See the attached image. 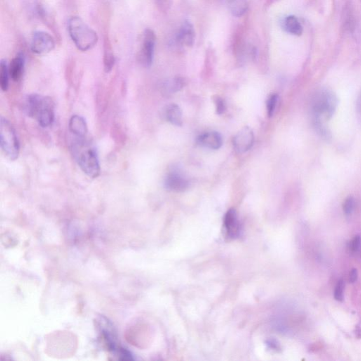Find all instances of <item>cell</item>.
I'll list each match as a JSON object with an SVG mask.
<instances>
[{
  "label": "cell",
  "mask_w": 361,
  "mask_h": 361,
  "mask_svg": "<svg viewBox=\"0 0 361 361\" xmlns=\"http://www.w3.org/2000/svg\"><path fill=\"white\" fill-rule=\"evenodd\" d=\"M71 151L78 166L88 177L95 179L100 175V166L95 150L85 141V138H74Z\"/></svg>",
  "instance_id": "cell-1"
},
{
  "label": "cell",
  "mask_w": 361,
  "mask_h": 361,
  "mask_svg": "<svg viewBox=\"0 0 361 361\" xmlns=\"http://www.w3.org/2000/svg\"><path fill=\"white\" fill-rule=\"evenodd\" d=\"M28 116L35 118L42 127H48L55 120V104L51 98L32 94L28 96L25 102Z\"/></svg>",
  "instance_id": "cell-2"
},
{
  "label": "cell",
  "mask_w": 361,
  "mask_h": 361,
  "mask_svg": "<svg viewBox=\"0 0 361 361\" xmlns=\"http://www.w3.org/2000/svg\"><path fill=\"white\" fill-rule=\"evenodd\" d=\"M68 31L76 48L81 51H88L94 48L98 41V36L95 31L80 17H73L69 19Z\"/></svg>",
  "instance_id": "cell-3"
},
{
  "label": "cell",
  "mask_w": 361,
  "mask_h": 361,
  "mask_svg": "<svg viewBox=\"0 0 361 361\" xmlns=\"http://www.w3.org/2000/svg\"><path fill=\"white\" fill-rule=\"evenodd\" d=\"M338 105L336 94L328 89H322L315 92L312 100L313 119L325 122L330 119Z\"/></svg>",
  "instance_id": "cell-4"
},
{
  "label": "cell",
  "mask_w": 361,
  "mask_h": 361,
  "mask_svg": "<svg viewBox=\"0 0 361 361\" xmlns=\"http://www.w3.org/2000/svg\"><path fill=\"white\" fill-rule=\"evenodd\" d=\"M0 143L3 153L10 160H16L20 153V144L15 129L7 118L0 122Z\"/></svg>",
  "instance_id": "cell-5"
},
{
  "label": "cell",
  "mask_w": 361,
  "mask_h": 361,
  "mask_svg": "<svg viewBox=\"0 0 361 361\" xmlns=\"http://www.w3.org/2000/svg\"><path fill=\"white\" fill-rule=\"evenodd\" d=\"M156 36L153 30L148 29L145 31L142 46L139 52V58L141 64L146 67H150L153 64V56Z\"/></svg>",
  "instance_id": "cell-6"
},
{
  "label": "cell",
  "mask_w": 361,
  "mask_h": 361,
  "mask_svg": "<svg viewBox=\"0 0 361 361\" xmlns=\"http://www.w3.org/2000/svg\"><path fill=\"white\" fill-rule=\"evenodd\" d=\"M55 40L44 31H36L31 41V50L37 55H45L55 48Z\"/></svg>",
  "instance_id": "cell-7"
},
{
  "label": "cell",
  "mask_w": 361,
  "mask_h": 361,
  "mask_svg": "<svg viewBox=\"0 0 361 361\" xmlns=\"http://www.w3.org/2000/svg\"><path fill=\"white\" fill-rule=\"evenodd\" d=\"M254 140L253 131L249 127H244L233 137V147L238 153H246L252 148Z\"/></svg>",
  "instance_id": "cell-8"
},
{
  "label": "cell",
  "mask_w": 361,
  "mask_h": 361,
  "mask_svg": "<svg viewBox=\"0 0 361 361\" xmlns=\"http://www.w3.org/2000/svg\"><path fill=\"white\" fill-rule=\"evenodd\" d=\"M224 226L225 233L228 238L235 239L240 236V222L234 209H230L225 214Z\"/></svg>",
  "instance_id": "cell-9"
},
{
  "label": "cell",
  "mask_w": 361,
  "mask_h": 361,
  "mask_svg": "<svg viewBox=\"0 0 361 361\" xmlns=\"http://www.w3.org/2000/svg\"><path fill=\"white\" fill-rule=\"evenodd\" d=\"M164 185L167 189L175 192L186 191L189 186V182L186 178L177 172H172L165 177Z\"/></svg>",
  "instance_id": "cell-10"
},
{
  "label": "cell",
  "mask_w": 361,
  "mask_h": 361,
  "mask_svg": "<svg viewBox=\"0 0 361 361\" xmlns=\"http://www.w3.org/2000/svg\"><path fill=\"white\" fill-rule=\"evenodd\" d=\"M197 143L209 149L217 150L222 146V138L217 132H207L198 137Z\"/></svg>",
  "instance_id": "cell-11"
},
{
  "label": "cell",
  "mask_w": 361,
  "mask_h": 361,
  "mask_svg": "<svg viewBox=\"0 0 361 361\" xmlns=\"http://www.w3.org/2000/svg\"><path fill=\"white\" fill-rule=\"evenodd\" d=\"M69 132L74 138L83 139L88 133V126L84 118L79 115H73L69 124Z\"/></svg>",
  "instance_id": "cell-12"
},
{
  "label": "cell",
  "mask_w": 361,
  "mask_h": 361,
  "mask_svg": "<svg viewBox=\"0 0 361 361\" xmlns=\"http://www.w3.org/2000/svg\"><path fill=\"white\" fill-rule=\"evenodd\" d=\"M178 40L181 44L191 47L194 43L195 31L193 26L188 21H185L181 26L178 34Z\"/></svg>",
  "instance_id": "cell-13"
},
{
  "label": "cell",
  "mask_w": 361,
  "mask_h": 361,
  "mask_svg": "<svg viewBox=\"0 0 361 361\" xmlns=\"http://www.w3.org/2000/svg\"><path fill=\"white\" fill-rule=\"evenodd\" d=\"M25 59L22 53H19L12 59L10 67V74L14 81H19L24 74Z\"/></svg>",
  "instance_id": "cell-14"
},
{
  "label": "cell",
  "mask_w": 361,
  "mask_h": 361,
  "mask_svg": "<svg viewBox=\"0 0 361 361\" xmlns=\"http://www.w3.org/2000/svg\"><path fill=\"white\" fill-rule=\"evenodd\" d=\"M164 116L172 125L181 127L182 125V111L177 104H170L165 107Z\"/></svg>",
  "instance_id": "cell-15"
},
{
  "label": "cell",
  "mask_w": 361,
  "mask_h": 361,
  "mask_svg": "<svg viewBox=\"0 0 361 361\" xmlns=\"http://www.w3.org/2000/svg\"><path fill=\"white\" fill-rule=\"evenodd\" d=\"M283 28L287 33L294 36H301L303 33L302 26L294 16H289L284 19Z\"/></svg>",
  "instance_id": "cell-16"
},
{
  "label": "cell",
  "mask_w": 361,
  "mask_h": 361,
  "mask_svg": "<svg viewBox=\"0 0 361 361\" xmlns=\"http://www.w3.org/2000/svg\"><path fill=\"white\" fill-rule=\"evenodd\" d=\"M228 8L234 17H242L249 8L248 0H228Z\"/></svg>",
  "instance_id": "cell-17"
},
{
  "label": "cell",
  "mask_w": 361,
  "mask_h": 361,
  "mask_svg": "<svg viewBox=\"0 0 361 361\" xmlns=\"http://www.w3.org/2000/svg\"><path fill=\"white\" fill-rule=\"evenodd\" d=\"M10 68L5 59L0 62V86L3 91H7L10 85Z\"/></svg>",
  "instance_id": "cell-18"
},
{
  "label": "cell",
  "mask_w": 361,
  "mask_h": 361,
  "mask_svg": "<svg viewBox=\"0 0 361 361\" xmlns=\"http://www.w3.org/2000/svg\"><path fill=\"white\" fill-rule=\"evenodd\" d=\"M104 64L106 72L110 71L114 64V57L112 50L107 45H105V50H104Z\"/></svg>",
  "instance_id": "cell-19"
},
{
  "label": "cell",
  "mask_w": 361,
  "mask_h": 361,
  "mask_svg": "<svg viewBox=\"0 0 361 361\" xmlns=\"http://www.w3.org/2000/svg\"><path fill=\"white\" fill-rule=\"evenodd\" d=\"M278 95L272 94L268 97V100H267V111H268V115L270 117H271L274 112H275L277 102H278Z\"/></svg>",
  "instance_id": "cell-20"
},
{
  "label": "cell",
  "mask_w": 361,
  "mask_h": 361,
  "mask_svg": "<svg viewBox=\"0 0 361 361\" xmlns=\"http://www.w3.org/2000/svg\"><path fill=\"white\" fill-rule=\"evenodd\" d=\"M184 86V80L182 78H175L167 85V91L176 92L180 90Z\"/></svg>",
  "instance_id": "cell-21"
},
{
  "label": "cell",
  "mask_w": 361,
  "mask_h": 361,
  "mask_svg": "<svg viewBox=\"0 0 361 361\" xmlns=\"http://www.w3.org/2000/svg\"><path fill=\"white\" fill-rule=\"evenodd\" d=\"M354 207H355V200L352 196H348V198L345 200L343 204V212L346 215H350L353 213L354 210Z\"/></svg>",
  "instance_id": "cell-22"
},
{
  "label": "cell",
  "mask_w": 361,
  "mask_h": 361,
  "mask_svg": "<svg viewBox=\"0 0 361 361\" xmlns=\"http://www.w3.org/2000/svg\"><path fill=\"white\" fill-rule=\"evenodd\" d=\"M344 282L343 280H340L336 284L335 289H334V299L337 301L342 302L343 301V291H344Z\"/></svg>",
  "instance_id": "cell-23"
},
{
  "label": "cell",
  "mask_w": 361,
  "mask_h": 361,
  "mask_svg": "<svg viewBox=\"0 0 361 361\" xmlns=\"http://www.w3.org/2000/svg\"><path fill=\"white\" fill-rule=\"evenodd\" d=\"M214 102L216 107V112L218 114H221L226 110V103L219 96H215L214 97Z\"/></svg>",
  "instance_id": "cell-24"
},
{
  "label": "cell",
  "mask_w": 361,
  "mask_h": 361,
  "mask_svg": "<svg viewBox=\"0 0 361 361\" xmlns=\"http://www.w3.org/2000/svg\"><path fill=\"white\" fill-rule=\"evenodd\" d=\"M361 238L360 236H355L350 242V251L352 253H357L360 250Z\"/></svg>",
  "instance_id": "cell-25"
},
{
  "label": "cell",
  "mask_w": 361,
  "mask_h": 361,
  "mask_svg": "<svg viewBox=\"0 0 361 361\" xmlns=\"http://www.w3.org/2000/svg\"><path fill=\"white\" fill-rule=\"evenodd\" d=\"M357 277H358V274H357V270L355 269V268H353V269L350 270L349 273V278H348V280H349L350 283H355V282H356L357 280Z\"/></svg>",
  "instance_id": "cell-26"
},
{
  "label": "cell",
  "mask_w": 361,
  "mask_h": 361,
  "mask_svg": "<svg viewBox=\"0 0 361 361\" xmlns=\"http://www.w3.org/2000/svg\"><path fill=\"white\" fill-rule=\"evenodd\" d=\"M357 114H358L359 117L360 118L361 120V92L360 95H359L358 99L357 101Z\"/></svg>",
  "instance_id": "cell-27"
},
{
  "label": "cell",
  "mask_w": 361,
  "mask_h": 361,
  "mask_svg": "<svg viewBox=\"0 0 361 361\" xmlns=\"http://www.w3.org/2000/svg\"><path fill=\"white\" fill-rule=\"evenodd\" d=\"M159 5L162 7V9H165L168 6V1L167 0H158Z\"/></svg>",
  "instance_id": "cell-28"
},
{
  "label": "cell",
  "mask_w": 361,
  "mask_h": 361,
  "mask_svg": "<svg viewBox=\"0 0 361 361\" xmlns=\"http://www.w3.org/2000/svg\"><path fill=\"white\" fill-rule=\"evenodd\" d=\"M355 336L357 339H361V328L357 327L355 330Z\"/></svg>",
  "instance_id": "cell-29"
}]
</instances>
